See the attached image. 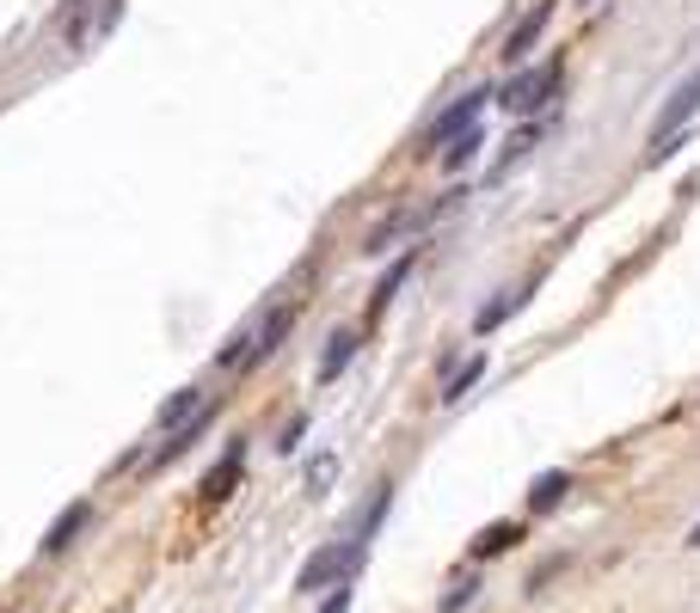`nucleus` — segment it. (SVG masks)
Segmentation results:
<instances>
[{"mask_svg":"<svg viewBox=\"0 0 700 613\" xmlns=\"http://www.w3.org/2000/svg\"><path fill=\"white\" fill-rule=\"evenodd\" d=\"M363 552H369V540H357V534L326 540V546L313 552L308 565H301L296 589H301V595H320V589H338V582H351V577L363 570Z\"/></svg>","mask_w":700,"mask_h":613,"instance_id":"1","label":"nucleus"},{"mask_svg":"<svg viewBox=\"0 0 700 613\" xmlns=\"http://www.w3.org/2000/svg\"><path fill=\"white\" fill-rule=\"evenodd\" d=\"M553 86H560V56H547V61H535V68H523V74L498 92V105L510 111V117H535V111L553 99Z\"/></svg>","mask_w":700,"mask_h":613,"instance_id":"2","label":"nucleus"},{"mask_svg":"<svg viewBox=\"0 0 700 613\" xmlns=\"http://www.w3.org/2000/svg\"><path fill=\"white\" fill-rule=\"evenodd\" d=\"M498 92L492 86H473V92H461L449 111H436L431 117V129H424V148H443V141H455V136H467V129H480V111L492 105Z\"/></svg>","mask_w":700,"mask_h":613,"instance_id":"3","label":"nucleus"},{"mask_svg":"<svg viewBox=\"0 0 700 613\" xmlns=\"http://www.w3.org/2000/svg\"><path fill=\"white\" fill-rule=\"evenodd\" d=\"M87 516H93V504L80 497V504H68L62 516L49 521V534H44V558H56V552H68V546H74V534L87 528Z\"/></svg>","mask_w":700,"mask_h":613,"instance_id":"4","label":"nucleus"},{"mask_svg":"<svg viewBox=\"0 0 700 613\" xmlns=\"http://www.w3.org/2000/svg\"><path fill=\"white\" fill-rule=\"evenodd\" d=\"M547 19H553V0H535V7H529V19H523V25H516L510 37H504V56H510V61H523V56H529V49H535V37L547 31Z\"/></svg>","mask_w":700,"mask_h":613,"instance_id":"5","label":"nucleus"},{"mask_svg":"<svg viewBox=\"0 0 700 613\" xmlns=\"http://www.w3.org/2000/svg\"><path fill=\"white\" fill-rule=\"evenodd\" d=\"M240 466H246V442H233L228 460H221V466H209V478H203V497H209V504L233 497V485H240Z\"/></svg>","mask_w":700,"mask_h":613,"instance_id":"6","label":"nucleus"},{"mask_svg":"<svg viewBox=\"0 0 700 613\" xmlns=\"http://www.w3.org/2000/svg\"><path fill=\"white\" fill-rule=\"evenodd\" d=\"M289 325H296V307H277V313L265 320V332H259V344L246 350V362H259V356H271V350H277L283 337H289Z\"/></svg>","mask_w":700,"mask_h":613,"instance_id":"7","label":"nucleus"},{"mask_svg":"<svg viewBox=\"0 0 700 613\" xmlns=\"http://www.w3.org/2000/svg\"><path fill=\"white\" fill-rule=\"evenodd\" d=\"M351 356H357V332H332V344H326V362H320V386H326V381H338L344 368H351Z\"/></svg>","mask_w":700,"mask_h":613,"instance_id":"8","label":"nucleus"},{"mask_svg":"<svg viewBox=\"0 0 700 613\" xmlns=\"http://www.w3.org/2000/svg\"><path fill=\"white\" fill-rule=\"evenodd\" d=\"M565 490H572V473H541V478H535V490H529V509H535V516L560 509Z\"/></svg>","mask_w":700,"mask_h":613,"instance_id":"9","label":"nucleus"},{"mask_svg":"<svg viewBox=\"0 0 700 613\" xmlns=\"http://www.w3.org/2000/svg\"><path fill=\"white\" fill-rule=\"evenodd\" d=\"M516 540H523V528L516 521H492L480 540H473V558H498V552H510Z\"/></svg>","mask_w":700,"mask_h":613,"instance_id":"10","label":"nucleus"},{"mask_svg":"<svg viewBox=\"0 0 700 613\" xmlns=\"http://www.w3.org/2000/svg\"><path fill=\"white\" fill-rule=\"evenodd\" d=\"M529 289H535V282H523V289H504V294H498V301H492V307H480V332H498V325L510 320L516 307L529 301Z\"/></svg>","mask_w":700,"mask_h":613,"instance_id":"11","label":"nucleus"},{"mask_svg":"<svg viewBox=\"0 0 700 613\" xmlns=\"http://www.w3.org/2000/svg\"><path fill=\"white\" fill-rule=\"evenodd\" d=\"M197 417V386H179V393L160 405V429H185Z\"/></svg>","mask_w":700,"mask_h":613,"instance_id":"12","label":"nucleus"},{"mask_svg":"<svg viewBox=\"0 0 700 613\" xmlns=\"http://www.w3.org/2000/svg\"><path fill=\"white\" fill-rule=\"evenodd\" d=\"M203 429H209V412H197V417H191L185 429H172V442L160 448L154 460H179V454H191V448H197V436H203Z\"/></svg>","mask_w":700,"mask_h":613,"instance_id":"13","label":"nucleus"},{"mask_svg":"<svg viewBox=\"0 0 700 613\" xmlns=\"http://www.w3.org/2000/svg\"><path fill=\"white\" fill-rule=\"evenodd\" d=\"M480 374H485V356H467V368L455 374L449 386H443V405H461V398L473 393V386H480Z\"/></svg>","mask_w":700,"mask_h":613,"instance_id":"14","label":"nucleus"},{"mask_svg":"<svg viewBox=\"0 0 700 613\" xmlns=\"http://www.w3.org/2000/svg\"><path fill=\"white\" fill-rule=\"evenodd\" d=\"M473 595H480V577L467 570V577H455V582H449V595L436 601V613H461V608H473Z\"/></svg>","mask_w":700,"mask_h":613,"instance_id":"15","label":"nucleus"},{"mask_svg":"<svg viewBox=\"0 0 700 613\" xmlns=\"http://www.w3.org/2000/svg\"><path fill=\"white\" fill-rule=\"evenodd\" d=\"M480 148H485V136H480V129H467V136H455V141H449V153H443V166H449V172H461V166H467V160H473Z\"/></svg>","mask_w":700,"mask_h":613,"instance_id":"16","label":"nucleus"},{"mask_svg":"<svg viewBox=\"0 0 700 613\" xmlns=\"http://www.w3.org/2000/svg\"><path fill=\"white\" fill-rule=\"evenodd\" d=\"M405 270H412V258L388 264V276H381V289H375V301H369V320H375V313H381V307L393 301V289H400V276H405Z\"/></svg>","mask_w":700,"mask_h":613,"instance_id":"17","label":"nucleus"},{"mask_svg":"<svg viewBox=\"0 0 700 613\" xmlns=\"http://www.w3.org/2000/svg\"><path fill=\"white\" fill-rule=\"evenodd\" d=\"M301 436H308V417H289V424H283V442H277V454H296V448H301Z\"/></svg>","mask_w":700,"mask_h":613,"instance_id":"18","label":"nucleus"},{"mask_svg":"<svg viewBox=\"0 0 700 613\" xmlns=\"http://www.w3.org/2000/svg\"><path fill=\"white\" fill-rule=\"evenodd\" d=\"M320 613H351V582H338V589L326 595V608H320Z\"/></svg>","mask_w":700,"mask_h":613,"instance_id":"19","label":"nucleus"},{"mask_svg":"<svg viewBox=\"0 0 700 613\" xmlns=\"http://www.w3.org/2000/svg\"><path fill=\"white\" fill-rule=\"evenodd\" d=\"M688 546H700V521H695V534H688Z\"/></svg>","mask_w":700,"mask_h":613,"instance_id":"20","label":"nucleus"}]
</instances>
